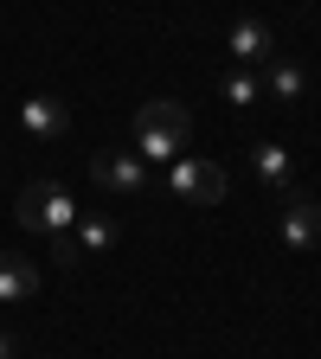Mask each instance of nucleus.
<instances>
[{
  "mask_svg": "<svg viewBox=\"0 0 321 359\" xmlns=\"http://www.w3.org/2000/svg\"><path fill=\"white\" fill-rule=\"evenodd\" d=\"M187 135H193L187 103L155 97V103L135 109V154H142V161H180V154H187Z\"/></svg>",
  "mask_w": 321,
  "mask_h": 359,
  "instance_id": "f257e3e1",
  "label": "nucleus"
},
{
  "mask_svg": "<svg viewBox=\"0 0 321 359\" xmlns=\"http://www.w3.org/2000/svg\"><path fill=\"white\" fill-rule=\"evenodd\" d=\"M110 244H116V224L97 218V212H84V218L71 224V238H58L52 250H58V263H77V257H97V250H110Z\"/></svg>",
  "mask_w": 321,
  "mask_h": 359,
  "instance_id": "423d86ee",
  "label": "nucleus"
},
{
  "mask_svg": "<svg viewBox=\"0 0 321 359\" xmlns=\"http://www.w3.org/2000/svg\"><path fill=\"white\" fill-rule=\"evenodd\" d=\"M20 128L32 135V142H52V135L71 128V109H65L58 97H26V103H20Z\"/></svg>",
  "mask_w": 321,
  "mask_h": 359,
  "instance_id": "6e6552de",
  "label": "nucleus"
},
{
  "mask_svg": "<svg viewBox=\"0 0 321 359\" xmlns=\"http://www.w3.org/2000/svg\"><path fill=\"white\" fill-rule=\"evenodd\" d=\"M277 231H283L289 250H315V244H321V199H308V193H283Z\"/></svg>",
  "mask_w": 321,
  "mask_h": 359,
  "instance_id": "39448f33",
  "label": "nucleus"
},
{
  "mask_svg": "<svg viewBox=\"0 0 321 359\" xmlns=\"http://www.w3.org/2000/svg\"><path fill=\"white\" fill-rule=\"evenodd\" d=\"M225 52H232L244 71L251 65H270V58H277V32H270L263 20H238L232 32H225Z\"/></svg>",
  "mask_w": 321,
  "mask_h": 359,
  "instance_id": "0eeeda50",
  "label": "nucleus"
},
{
  "mask_svg": "<svg viewBox=\"0 0 321 359\" xmlns=\"http://www.w3.org/2000/svg\"><path fill=\"white\" fill-rule=\"evenodd\" d=\"M218 97L244 109V103H257V97H263V83H257V71H232V77L218 83Z\"/></svg>",
  "mask_w": 321,
  "mask_h": 359,
  "instance_id": "f8f14e48",
  "label": "nucleus"
},
{
  "mask_svg": "<svg viewBox=\"0 0 321 359\" xmlns=\"http://www.w3.org/2000/svg\"><path fill=\"white\" fill-rule=\"evenodd\" d=\"M251 167H257V180H263V187H277V193H289V148H277V142H257Z\"/></svg>",
  "mask_w": 321,
  "mask_h": 359,
  "instance_id": "9b49d317",
  "label": "nucleus"
},
{
  "mask_svg": "<svg viewBox=\"0 0 321 359\" xmlns=\"http://www.w3.org/2000/svg\"><path fill=\"white\" fill-rule=\"evenodd\" d=\"M263 90H270L277 103H302V97H308V71L289 65V58H270V65H263Z\"/></svg>",
  "mask_w": 321,
  "mask_h": 359,
  "instance_id": "9d476101",
  "label": "nucleus"
},
{
  "mask_svg": "<svg viewBox=\"0 0 321 359\" xmlns=\"http://www.w3.org/2000/svg\"><path fill=\"white\" fill-rule=\"evenodd\" d=\"M90 180H97L103 193H116V199H142L148 193V161L135 148H110V154L90 161Z\"/></svg>",
  "mask_w": 321,
  "mask_h": 359,
  "instance_id": "20e7f679",
  "label": "nucleus"
},
{
  "mask_svg": "<svg viewBox=\"0 0 321 359\" xmlns=\"http://www.w3.org/2000/svg\"><path fill=\"white\" fill-rule=\"evenodd\" d=\"M13 212H20V224H26V231L52 238V244H58V238H71V224L84 218V205L58 187V180H32V187L20 193V205H13Z\"/></svg>",
  "mask_w": 321,
  "mask_h": 359,
  "instance_id": "f03ea898",
  "label": "nucleus"
},
{
  "mask_svg": "<svg viewBox=\"0 0 321 359\" xmlns=\"http://www.w3.org/2000/svg\"><path fill=\"white\" fill-rule=\"evenodd\" d=\"M225 187H232V180H225V167L206 161V154H180V161H167V193L187 199V205H218Z\"/></svg>",
  "mask_w": 321,
  "mask_h": 359,
  "instance_id": "7ed1b4c3",
  "label": "nucleus"
},
{
  "mask_svg": "<svg viewBox=\"0 0 321 359\" xmlns=\"http://www.w3.org/2000/svg\"><path fill=\"white\" fill-rule=\"evenodd\" d=\"M0 359H13V334H0Z\"/></svg>",
  "mask_w": 321,
  "mask_h": 359,
  "instance_id": "ddd939ff",
  "label": "nucleus"
},
{
  "mask_svg": "<svg viewBox=\"0 0 321 359\" xmlns=\"http://www.w3.org/2000/svg\"><path fill=\"white\" fill-rule=\"evenodd\" d=\"M39 295V269L13 250H0V308H13V302H32Z\"/></svg>",
  "mask_w": 321,
  "mask_h": 359,
  "instance_id": "1a4fd4ad",
  "label": "nucleus"
}]
</instances>
